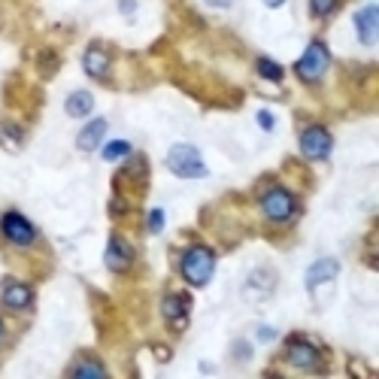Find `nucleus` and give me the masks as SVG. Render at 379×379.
Returning <instances> with one entry per match:
<instances>
[{"instance_id": "obj_22", "label": "nucleus", "mask_w": 379, "mask_h": 379, "mask_svg": "<svg viewBox=\"0 0 379 379\" xmlns=\"http://www.w3.org/2000/svg\"><path fill=\"white\" fill-rule=\"evenodd\" d=\"M258 124H261L264 131H273V115L267 113V109H261V113H258Z\"/></svg>"}, {"instance_id": "obj_24", "label": "nucleus", "mask_w": 379, "mask_h": 379, "mask_svg": "<svg viewBox=\"0 0 379 379\" xmlns=\"http://www.w3.org/2000/svg\"><path fill=\"white\" fill-rule=\"evenodd\" d=\"M119 6H122V13H124V15H128V13H134V6H137V3H134V0H122V3H119Z\"/></svg>"}, {"instance_id": "obj_9", "label": "nucleus", "mask_w": 379, "mask_h": 379, "mask_svg": "<svg viewBox=\"0 0 379 379\" xmlns=\"http://www.w3.org/2000/svg\"><path fill=\"white\" fill-rule=\"evenodd\" d=\"M188 309H191L188 294H167V298L161 300V316L176 328V331L185 328V322H188Z\"/></svg>"}, {"instance_id": "obj_5", "label": "nucleus", "mask_w": 379, "mask_h": 379, "mask_svg": "<svg viewBox=\"0 0 379 379\" xmlns=\"http://www.w3.org/2000/svg\"><path fill=\"white\" fill-rule=\"evenodd\" d=\"M331 149H334V137L328 128H322V124H309V128L300 131L303 158H309V161H325V158L331 155Z\"/></svg>"}, {"instance_id": "obj_14", "label": "nucleus", "mask_w": 379, "mask_h": 379, "mask_svg": "<svg viewBox=\"0 0 379 379\" xmlns=\"http://www.w3.org/2000/svg\"><path fill=\"white\" fill-rule=\"evenodd\" d=\"M106 137V119H91L86 128L79 131V137H76V146H79L82 152H91L100 146V140Z\"/></svg>"}, {"instance_id": "obj_23", "label": "nucleus", "mask_w": 379, "mask_h": 379, "mask_svg": "<svg viewBox=\"0 0 379 379\" xmlns=\"http://www.w3.org/2000/svg\"><path fill=\"white\" fill-rule=\"evenodd\" d=\"M258 340L271 343V340H276V331H273V328H267V325H261V328H258Z\"/></svg>"}, {"instance_id": "obj_7", "label": "nucleus", "mask_w": 379, "mask_h": 379, "mask_svg": "<svg viewBox=\"0 0 379 379\" xmlns=\"http://www.w3.org/2000/svg\"><path fill=\"white\" fill-rule=\"evenodd\" d=\"M285 358H289V364L300 367V370H318L322 367V352H318L309 340H303V337H291L289 346H285Z\"/></svg>"}, {"instance_id": "obj_2", "label": "nucleus", "mask_w": 379, "mask_h": 379, "mask_svg": "<svg viewBox=\"0 0 379 379\" xmlns=\"http://www.w3.org/2000/svg\"><path fill=\"white\" fill-rule=\"evenodd\" d=\"M167 170L176 173L179 179H200V176H207V164L195 146L176 143V146L167 152Z\"/></svg>"}, {"instance_id": "obj_26", "label": "nucleus", "mask_w": 379, "mask_h": 379, "mask_svg": "<svg viewBox=\"0 0 379 379\" xmlns=\"http://www.w3.org/2000/svg\"><path fill=\"white\" fill-rule=\"evenodd\" d=\"M0 337H3V322H0Z\"/></svg>"}, {"instance_id": "obj_8", "label": "nucleus", "mask_w": 379, "mask_h": 379, "mask_svg": "<svg viewBox=\"0 0 379 379\" xmlns=\"http://www.w3.org/2000/svg\"><path fill=\"white\" fill-rule=\"evenodd\" d=\"M104 258H106V267L113 273H124L134 264V249L119 237V234H113L109 243H106V255Z\"/></svg>"}, {"instance_id": "obj_21", "label": "nucleus", "mask_w": 379, "mask_h": 379, "mask_svg": "<svg viewBox=\"0 0 379 379\" xmlns=\"http://www.w3.org/2000/svg\"><path fill=\"white\" fill-rule=\"evenodd\" d=\"M3 146H6V149H19V146H22V128L3 124Z\"/></svg>"}, {"instance_id": "obj_12", "label": "nucleus", "mask_w": 379, "mask_h": 379, "mask_svg": "<svg viewBox=\"0 0 379 379\" xmlns=\"http://www.w3.org/2000/svg\"><path fill=\"white\" fill-rule=\"evenodd\" d=\"M337 273H340V264H337L334 258H318L316 264L307 271V289L316 291L322 282H331Z\"/></svg>"}, {"instance_id": "obj_4", "label": "nucleus", "mask_w": 379, "mask_h": 379, "mask_svg": "<svg viewBox=\"0 0 379 379\" xmlns=\"http://www.w3.org/2000/svg\"><path fill=\"white\" fill-rule=\"evenodd\" d=\"M261 213H264L271 222H289L298 213V200L289 188H282V185H273V188H267L264 195H261Z\"/></svg>"}, {"instance_id": "obj_18", "label": "nucleus", "mask_w": 379, "mask_h": 379, "mask_svg": "<svg viewBox=\"0 0 379 379\" xmlns=\"http://www.w3.org/2000/svg\"><path fill=\"white\" fill-rule=\"evenodd\" d=\"M124 155H131V143H124V140H113L104 146V161H119Z\"/></svg>"}, {"instance_id": "obj_25", "label": "nucleus", "mask_w": 379, "mask_h": 379, "mask_svg": "<svg viewBox=\"0 0 379 379\" xmlns=\"http://www.w3.org/2000/svg\"><path fill=\"white\" fill-rule=\"evenodd\" d=\"M264 3H267V6H271V10H276V6H282V3H285V0H264Z\"/></svg>"}, {"instance_id": "obj_13", "label": "nucleus", "mask_w": 379, "mask_h": 379, "mask_svg": "<svg viewBox=\"0 0 379 379\" xmlns=\"http://www.w3.org/2000/svg\"><path fill=\"white\" fill-rule=\"evenodd\" d=\"M82 67L91 79H106L109 76V55L100 46H88L86 55H82Z\"/></svg>"}, {"instance_id": "obj_20", "label": "nucleus", "mask_w": 379, "mask_h": 379, "mask_svg": "<svg viewBox=\"0 0 379 379\" xmlns=\"http://www.w3.org/2000/svg\"><path fill=\"white\" fill-rule=\"evenodd\" d=\"M146 231H149V234H161V231H164V209H161V207H155V209L149 213Z\"/></svg>"}, {"instance_id": "obj_6", "label": "nucleus", "mask_w": 379, "mask_h": 379, "mask_svg": "<svg viewBox=\"0 0 379 379\" xmlns=\"http://www.w3.org/2000/svg\"><path fill=\"white\" fill-rule=\"evenodd\" d=\"M0 234H3L13 246H31V243H37V227L22 213H15V209L0 216Z\"/></svg>"}, {"instance_id": "obj_17", "label": "nucleus", "mask_w": 379, "mask_h": 379, "mask_svg": "<svg viewBox=\"0 0 379 379\" xmlns=\"http://www.w3.org/2000/svg\"><path fill=\"white\" fill-rule=\"evenodd\" d=\"M255 70H258V76H264V79H271V82H280L282 73H285L280 64L271 61V58H258V61H255Z\"/></svg>"}, {"instance_id": "obj_16", "label": "nucleus", "mask_w": 379, "mask_h": 379, "mask_svg": "<svg viewBox=\"0 0 379 379\" xmlns=\"http://www.w3.org/2000/svg\"><path fill=\"white\" fill-rule=\"evenodd\" d=\"M67 376H73V379H104L106 367L100 364V361H95V358H82V361H76V364L67 370Z\"/></svg>"}, {"instance_id": "obj_11", "label": "nucleus", "mask_w": 379, "mask_h": 379, "mask_svg": "<svg viewBox=\"0 0 379 379\" xmlns=\"http://www.w3.org/2000/svg\"><path fill=\"white\" fill-rule=\"evenodd\" d=\"M0 300H3V307H10V309H15V313H22V309H31L33 291H31V285L10 280V282L3 285V291H0Z\"/></svg>"}, {"instance_id": "obj_19", "label": "nucleus", "mask_w": 379, "mask_h": 379, "mask_svg": "<svg viewBox=\"0 0 379 379\" xmlns=\"http://www.w3.org/2000/svg\"><path fill=\"white\" fill-rule=\"evenodd\" d=\"M337 6H340V0H309V10H313L316 19H325V15L337 13Z\"/></svg>"}, {"instance_id": "obj_1", "label": "nucleus", "mask_w": 379, "mask_h": 379, "mask_svg": "<svg viewBox=\"0 0 379 379\" xmlns=\"http://www.w3.org/2000/svg\"><path fill=\"white\" fill-rule=\"evenodd\" d=\"M179 271H182V280L188 285H207L213 280V271H216V252L209 246H188L179 258Z\"/></svg>"}, {"instance_id": "obj_15", "label": "nucleus", "mask_w": 379, "mask_h": 379, "mask_svg": "<svg viewBox=\"0 0 379 379\" xmlns=\"http://www.w3.org/2000/svg\"><path fill=\"white\" fill-rule=\"evenodd\" d=\"M64 109H67V115H70V119H86L91 109H95V97H91L88 91H73V95L67 97Z\"/></svg>"}, {"instance_id": "obj_3", "label": "nucleus", "mask_w": 379, "mask_h": 379, "mask_svg": "<svg viewBox=\"0 0 379 379\" xmlns=\"http://www.w3.org/2000/svg\"><path fill=\"white\" fill-rule=\"evenodd\" d=\"M328 64H331V52H328V46L322 40H313V43L307 46V52L300 55V61L294 64V73L300 76V82H318L328 70Z\"/></svg>"}, {"instance_id": "obj_10", "label": "nucleus", "mask_w": 379, "mask_h": 379, "mask_svg": "<svg viewBox=\"0 0 379 379\" xmlns=\"http://www.w3.org/2000/svg\"><path fill=\"white\" fill-rule=\"evenodd\" d=\"M355 31H358V40L364 46H373L376 43V33H379V6L373 3H367L364 10H358L355 13Z\"/></svg>"}]
</instances>
